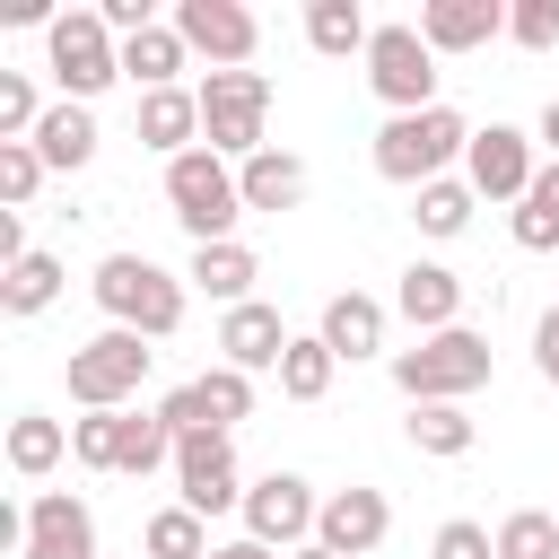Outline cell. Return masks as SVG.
I'll list each match as a JSON object with an SVG mask.
<instances>
[{"label": "cell", "instance_id": "6da1fadb", "mask_svg": "<svg viewBox=\"0 0 559 559\" xmlns=\"http://www.w3.org/2000/svg\"><path fill=\"white\" fill-rule=\"evenodd\" d=\"M96 306H105V323H122L140 341H166L183 323V280L157 271L148 253H105L96 262Z\"/></svg>", "mask_w": 559, "mask_h": 559}, {"label": "cell", "instance_id": "7a4b0ae2", "mask_svg": "<svg viewBox=\"0 0 559 559\" xmlns=\"http://www.w3.org/2000/svg\"><path fill=\"white\" fill-rule=\"evenodd\" d=\"M472 148V122L454 114V105H428V114H393L384 131H376V175L384 183H437L454 157Z\"/></svg>", "mask_w": 559, "mask_h": 559}, {"label": "cell", "instance_id": "3957f363", "mask_svg": "<svg viewBox=\"0 0 559 559\" xmlns=\"http://www.w3.org/2000/svg\"><path fill=\"white\" fill-rule=\"evenodd\" d=\"M166 201H175V227L192 245H236V218H245V192H236V166L218 148H183L166 166Z\"/></svg>", "mask_w": 559, "mask_h": 559}, {"label": "cell", "instance_id": "277c9868", "mask_svg": "<svg viewBox=\"0 0 559 559\" xmlns=\"http://www.w3.org/2000/svg\"><path fill=\"white\" fill-rule=\"evenodd\" d=\"M489 341L472 332V323H454V332H428L419 349H393V384L411 393V402H463V393H480L489 384Z\"/></svg>", "mask_w": 559, "mask_h": 559}, {"label": "cell", "instance_id": "5b68a950", "mask_svg": "<svg viewBox=\"0 0 559 559\" xmlns=\"http://www.w3.org/2000/svg\"><path fill=\"white\" fill-rule=\"evenodd\" d=\"M44 61H52V87H61L70 105H96V96L122 79V44H114V26H105L96 9H61V17L44 26Z\"/></svg>", "mask_w": 559, "mask_h": 559}, {"label": "cell", "instance_id": "8992f818", "mask_svg": "<svg viewBox=\"0 0 559 559\" xmlns=\"http://www.w3.org/2000/svg\"><path fill=\"white\" fill-rule=\"evenodd\" d=\"M262 122H271V79L262 70H210L201 79V148H218L227 166H245V157L271 148Z\"/></svg>", "mask_w": 559, "mask_h": 559}, {"label": "cell", "instance_id": "52a82bcc", "mask_svg": "<svg viewBox=\"0 0 559 559\" xmlns=\"http://www.w3.org/2000/svg\"><path fill=\"white\" fill-rule=\"evenodd\" d=\"M148 358H157V349H148L140 332L105 323L96 341H79V349H70V402H79V411H122V402L140 393Z\"/></svg>", "mask_w": 559, "mask_h": 559}, {"label": "cell", "instance_id": "ba28073f", "mask_svg": "<svg viewBox=\"0 0 559 559\" xmlns=\"http://www.w3.org/2000/svg\"><path fill=\"white\" fill-rule=\"evenodd\" d=\"M367 87H376V105H393V114H428V105H437V52H428V35H419V26H376V44H367Z\"/></svg>", "mask_w": 559, "mask_h": 559}, {"label": "cell", "instance_id": "9c48e42d", "mask_svg": "<svg viewBox=\"0 0 559 559\" xmlns=\"http://www.w3.org/2000/svg\"><path fill=\"white\" fill-rule=\"evenodd\" d=\"M314 524H323V498L297 480V472H262L253 489H245V542H262V550H306L314 542Z\"/></svg>", "mask_w": 559, "mask_h": 559}, {"label": "cell", "instance_id": "30bf717a", "mask_svg": "<svg viewBox=\"0 0 559 559\" xmlns=\"http://www.w3.org/2000/svg\"><path fill=\"white\" fill-rule=\"evenodd\" d=\"M533 131H515V122H489V131H472V148H463V183L480 192V201H524L533 192Z\"/></svg>", "mask_w": 559, "mask_h": 559}, {"label": "cell", "instance_id": "8fae6325", "mask_svg": "<svg viewBox=\"0 0 559 559\" xmlns=\"http://www.w3.org/2000/svg\"><path fill=\"white\" fill-rule=\"evenodd\" d=\"M175 489H183V507H192V515H227V507H245V489H236V445H227V428L175 437Z\"/></svg>", "mask_w": 559, "mask_h": 559}, {"label": "cell", "instance_id": "7c38bea8", "mask_svg": "<svg viewBox=\"0 0 559 559\" xmlns=\"http://www.w3.org/2000/svg\"><path fill=\"white\" fill-rule=\"evenodd\" d=\"M175 35L192 52H210V70H245L253 44H262V26H253L245 0H175Z\"/></svg>", "mask_w": 559, "mask_h": 559}, {"label": "cell", "instance_id": "4fadbf2b", "mask_svg": "<svg viewBox=\"0 0 559 559\" xmlns=\"http://www.w3.org/2000/svg\"><path fill=\"white\" fill-rule=\"evenodd\" d=\"M17 559H96V515L70 489H35L26 498V550Z\"/></svg>", "mask_w": 559, "mask_h": 559}, {"label": "cell", "instance_id": "5bb4252c", "mask_svg": "<svg viewBox=\"0 0 559 559\" xmlns=\"http://www.w3.org/2000/svg\"><path fill=\"white\" fill-rule=\"evenodd\" d=\"M288 341H297V332H288V323H280V306H262V297L218 314V367H245V376H262V367H271V376H280Z\"/></svg>", "mask_w": 559, "mask_h": 559}, {"label": "cell", "instance_id": "9a60e30c", "mask_svg": "<svg viewBox=\"0 0 559 559\" xmlns=\"http://www.w3.org/2000/svg\"><path fill=\"white\" fill-rule=\"evenodd\" d=\"M384 533H393V507H384V489H332V498H323V524H314V542H323L332 559H367Z\"/></svg>", "mask_w": 559, "mask_h": 559}, {"label": "cell", "instance_id": "2e32d148", "mask_svg": "<svg viewBox=\"0 0 559 559\" xmlns=\"http://www.w3.org/2000/svg\"><path fill=\"white\" fill-rule=\"evenodd\" d=\"M419 35H428V52H480L507 35V9L498 0H419Z\"/></svg>", "mask_w": 559, "mask_h": 559}, {"label": "cell", "instance_id": "e0dca14e", "mask_svg": "<svg viewBox=\"0 0 559 559\" xmlns=\"http://www.w3.org/2000/svg\"><path fill=\"white\" fill-rule=\"evenodd\" d=\"M393 314L419 323V341H428V332H454V323H463V280H454L445 262H411L402 288H393Z\"/></svg>", "mask_w": 559, "mask_h": 559}, {"label": "cell", "instance_id": "ac0fdd59", "mask_svg": "<svg viewBox=\"0 0 559 559\" xmlns=\"http://www.w3.org/2000/svg\"><path fill=\"white\" fill-rule=\"evenodd\" d=\"M140 148H157L166 166L183 148H201V87H148L140 96Z\"/></svg>", "mask_w": 559, "mask_h": 559}, {"label": "cell", "instance_id": "d6986e66", "mask_svg": "<svg viewBox=\"0 0 559 559\" xmlns=\"http://www.w3.org/2000/svg\"><path fill=\"white\" fill-rule=\"evenodd\" d=\"M314 332L332 341V358H376V349H384V297L341 288V297H323V323H314Z\"/></svg>", "mask_w": 559, "mask_h": 559}, {"label": "cell", "instance_id": "ffe728a7", "mask_svg": "<svg viewBox=\"0 0 559 559\" xmlns=\"http://www.w3.org/2000/svg\"><path fill=\"white\" fill-rule=\"evenodd\" d=\"M35 157L52 166V175H79L87 157H96V114L87 105H44V122H35Z\"/></svg>", "mask_w": 559, "mask_h": 559}, {"label": "cell", "instance_id": "44dd1931", "mask_svg": "<svg viewBox=\"0 0 559 559\" xmlns=\"http://www.w3.org/2000/svg\"><path fill=\"white\" fill-rule=\"evenodd\" d=\"M201 297H218V306H253V280H262V262H253V245H192V271H183Z\"/></svg>", "mask_w": 559, "mask_h": 559}, {"label": "cell", "instance_id": "7402d4cb", "mask_svg": "<svg viewBox=\"0 0 559 559\" xmlns=\"http://www.w3.org/2000/svg\"><path fill=\"white\" fill-rule=\"evenodd\" d=\"M236 192H245V210H297V201H306V157L262 148V157L236 166Z\"/></svg>", "mask_w": 559, "mask_h": 559}, {"label": "cell", "instance_id": "603a6c76", "mask_svg": "<svg viewBox=\"0 0 559 559\" xmlns=\"http://www.w3.org/2000/svg\"><path fill=\"white\" fill-rule=\"evenodd\" d=\"M306 44H314L323 61H349V52L376 44V26H367L358 0H306Z\"/></svg>", "mask_w": 559, "mask_h": 559}, {"label": "cell", "instance_id": "cb8c5ba5", "mask_svg": "<svg viewBox=\"0 0 559 559\" xmlns=\"http://www.w3.org/2000/svg\"><path fill=\"white\" fill-rule=\"evenodd\" d=\"M183 35H175V17L166 26H140V35H122V79H140V96L148 87H175V70H183Z\"/></svg>", "mask_w": 559, "mask_h": 559}, {"label": "cell", "instance_id": "d4e9b609", "mask_svg": "<svg viewBox=\"0 0 559 559\" xmlns=\"http://www.w3.org/2000/svg\"><path fill=\"white\" fill-rule=\"evenodd\" d=\"M402 428H411V445H419V454H437V463L472 454V437H480L463 402H411V419H402Z\"/></svg>", "mask_w": 559, "mask_h": 559}, {"label": "cell", "instance_id": "484cf974", "mask_svg": "<svg viewBox=\"0 0 559 559\" xmlns=\"http://www.w3.org/2000/svg\"><path fill=\"white\" fill-rule=\"evenodd\" d=\"M61 454H70V428H61V419H44V411H17V419H9V472H17V480H44Z\"/></svg>", "mask_w": 559, "mask_h": 559}, {"label": "cell", "instance_id": "4316f807", "mask_svg": "<svg viewBox=\"0 0 559 559\" xmlns=\"http://www.w3.org/2000/svg\"><path fill=\"white\" fill-rule=\"evenodd\" d=\"M332 376H341L332 341H323V332H297V341H288V358H280V393H288V402H323V393H332Z\"/></svg>", "mask_w": 559, "mask_h": 559}, {"label": "cell", "instance_id": "83f0119b", "mask_svg": "<svg viewBox=\"0 0 559 559\" xmlns=\"http://www.w3.org/2000/svg\"><path fill=\"white\" fill-rule=\"evenodd\" d=\"M61 280H70V271H61L52 253H26V262L0 271V306H9V314H44V306L61 297Z\"/></svg>", "mask_w": 559, "mask_h": 559}, {"label": "cell", "instance_id": "f1b7e54d", "mask_svg": "<svg viewBox=\"0 0 559 559\" xmlns=\"http://www.w3.org/2000/svg\"><path fill=\"white\" fill-rule=\"evenodd\" d=\"M157 463H175V428L157 419V411H122V480H148Z\"/></svg>", "mask_w": 559, "mask_h": 559}, {"label": "cell", "instance_id": "f546056e", "mask_svg": "<svg viewBox=\"0 0 559 559\" xmlns=\"http://www.w3.org/2000/svg\"><path fill=\"white\" fill-rule=\"evenodd\" d=\"M472 201H480L472 183L437 175V183H419V210H411V218H419V236H463V227H472Z\"/></svg>", "mask_w": 559, "mask_h": 559}, {"label": "cell", "instance_id": "4dcf8cb0", "mask_svg": "<svg viewBox=\"0 0 559 559\" xmlns=\"http://www.w3.org/2000/svg\"><path fill=\"white\" fill-rule=\"evenodd\" d=\"M210 550H218V542L201 533V515H192L183 498L148 515V559H210Z\"/></svg>", "mask_w": 559, "mask_h": 559}, {"label": "cell", "instance_id": "1f68e13d", "mask_svg": "<svg viewBox=\"0 0 559 559\" xmlns=\"http://www.w3.org/2000/svg\"><path fill=\"white\" fill-rule=\"evenodd\" d=\"M498 559H559V515L515 507V515L498 524Z\"/></svg>", "mask_w": 559, "mask_h": 559}, {"label": "cell", "instance_id": "d6a6232c", "mask_svg": "<svg viewBox=\"0 0 559 559\" xmlns=\"http://www.w3.org/2000/svg\"><path fill=\"white\" fill-rule=\"evenodd\" d=\"M44 157H35V140H0V210H26L35 192H44Z\"/></svg>", "mask_w": 559, "mask_h": 559}, {"label": "cell", "instance_id": "836d02e7", "mask_svg": "<svg viewBox=\"0 0 559 559\" xmlns=\"http://www.w3.org/2000/svg\"><path fill=\"white\" fill-rule=\"evenodd\" d=\"M192 384H201V402H210V428H236V419L253 411V376H245V367H201Z\"/></svg>", "mask_w": 559, "mask_h": 559}, {"label": "cell", "instance_id": "e575fe53", "mask_svg": "<svg viewBox=\"0 0 559 559\" xmlns=\"http://www.w3.org/2000/svg\"><path fill=\"white\" fill-rule=\"evenodd\" d=\"M70 454H79L87 472H114V463H122V411H87V419H70Z\"/></svg>", "mask_w": 559, "mask_h": 559}, {"label": "cell", "instance_id": "d590c367", "mask_svg": "<svg viewBox=\"0 0 559 559\" xmlns=\"http://www.w3.org/2000/svg\"><path fill=\"white\" fill-rule=\"evenodd\" d=\"M44 105H35V79L26 70H0V140H35Z\"/></svg>", "mask_w": 559, "mask_h": 559}, {"label": "cell", "instance_id": "8d00e7d4", "mask_svg": "<svg viewBox=\"0 0 559 559\" xmlns=\"http://www.w3.org/2000/svg\"><path fill=\"white\" fill-rule=\"evenodd\" d=\"M507 35H515L524 52H550V44H559V0H515V9H507Z\"/></svg>", "mask_w": 559, "mask_h": 559}, {"label": "cell", "instance_id": "74e56055", "mask_svg": "<svg viewBox=\"0 0 559 559\" xmlns=\"http://www.w3.org/2000/svg\"><path fill=\"white\" fill-rule=\"evenodd\" d=\"M428 559H498V533H489V524H472V515H454V524H437Z\"/></svg>", "mask_w": 559, "mask_h": 559}, {"label": "cell", "instance_id": "f35d334b", "mask_svg": "<svg viewBox=\"0 0 559 559\" xmlns=\"http://www.w3.org/2000/svg\"><path fill=\"white\" fill-rule=\"evenodd\" d=\"M515 245H524V253H550V245H559V201L524 192V201H515Z\"/></svg>", "mask_w": 559, "mask_h": 559}, {"label": "cell", "instance_id": "ab89813d", "mask_svg": "<svg viewBox=\"0 0 559 559\" xmlns=\"http://www.w3.org/2000/svg\"><path fill=\"white\" fill-rule=\"evenodd\" d=\"M157 419H166L175 437H201V428H210V402H201V384H175V393L157 402Z\"/></svg>", "mask_w": 559, "mask_h": 559}, {"label": "cell", "instance_id": "60d3db41", "mask_svg": "<svg viewBox=\"0 0 559 559\" xmlns=\"http://www.w3.org/2000/svg\"><path fill=\"white\" fill-rule=\"evenodd\" d=\"M533 367H542V384L559 393V306H550V314L533 323Z\"/></svg>", "mask_w": 559, "mask_h": 559}, {"label": "cell", "instance_id": "b9f144b4", "mask_svg": "<svg viewBox=\"0 0 559 559\" xmlns=\"http://www.w3.org/2000/svg\"><path fill=\"white\" fill-rule=\"evenodd\" d=\"M533 140H542V148H550V157H559V96H550V105H542V122H533Z\"/></svg>", "mask_w": 559, "mask_h": 559}, {"label": "cell", "instance_id": "7bdbcfd3", "mask_svg": "<svg viewBox=\"0 0 559 559\" xmlns=\"http://www.w3.org/2000/svg\"><path fill=\"white\" fill-rule=\"evenodd\" d=\"M210 559H271V550H262V542H218Z\"/></svg>", "mask_w": 559, "mask_h": 559}, {"label": "cell", "instance_id": "ee69618b", "mask_svg": "<svg viewBox=\"0 0 559 559\" xmlns=\"http://www.w3.org/2000/svg\"><path fill=\"white\" fill-rule=\"evenodd\" d=\"M288 559H332V550H323V542H306V550H288Z\"/></svg>", "mask_w": 559, "mask_h": 559}]
</instances>
